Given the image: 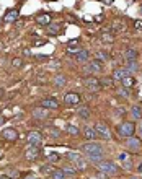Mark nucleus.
Segmentation results:
<instances>
[{
  "label": "nucleus",
  "instance_id": "f257e3e1",
  "mask_svg": "<svg viewBox=\"0 0 142 179\" xmlns=\"http://www.w3.org/2000/svg\"><path fill=\"white\" fill-rule=\"evenodd\" d=\"M136 132V125L131 122V120H126V122H121L118 125V134L121 137H132Z\"/></svg>",
  "mask_w": 142,
  "mask_h": 179
},
{
  "label": "nucleus",
  "instance_id": "f03ea898",
  "mask_svg": "<svg viewBox=\"0 0 142 179\" xmlns=\"http://www.w3.org/2000/svg\"><path fill=\"white\" fill-rule=\"evenodd\" d=\"M98 169H100V173H105V174H116L118 173V165L113 163V161H100Z\"/></svg>",
  "mask_w": 142,
  "mask_h": 179
},
{
  "label": "nucleus",
  "instance_id": "7ed1b4c3",
  "mask_svg": "<svg viewBox=\"0 0 142 179\" xmlns=\"http://www.w3.org/2000/svg\"><path fill=\"white\" fill-rule=\"evenodd\" d=\"M82 152L87 155H93V153H101V152H105L103 147L100 145V143H96V142H88V143H85V145H82Z\"/></svg>",
  "mask_w": 142,
  "mask_h": 179
},
{
  "label": "nucleus",
  "instance_id": "20e7f679",
  "mask_svg": "<svg viewBox=\"0 0 142 179\" xmlns=\"http://www.w3.org/2000/svg\"><path fill=\"white\" fill-rule=\"evenodd\" d=\"M26 140H28V143H30L31 147H39V145H41V142H43V137H41L39 132L31 130V132H28Z\"/></svg>",
  "mask_w": 142,
  "mask_h": 179
},
{
  "label": "nucleus",
  "instance_id": "39448f33",
  "mask_svg": "<svg viewBox=\"0 0 142 179\" xmlns=\"http://www.w3.org/2000/svg\"><path fill=\"white\" fill-rule=\"evenodd\" d=\"M95 130H96V135L100 138H105V140H110L111 138V134H110V129H108V125L103 124V122H98L95 125Z\"/></svg>",
  "mask_w": 142,
  "mask_h": 179
},
{
  "label": "nucleus",
  "instance_id": "423d86ee",
  "mask_svg": "<svg viewBox=\"0 0 142 179\" xmlns=\"http://www.w3.org/2000/svg\"><path fill=\"white\" fill-rule=\"evenodd\" d=\"M126 147L127 150H131V152H139L140 147H142V143H140V138L139 137H127V140H126Z\"/></svg>",
  "mask_w": 142,
  "mask_h": 179
},
{
  "label": "nucleus",
  "instance_id": "0eeeda50",
  "mask_svg": "<svg viewBox=\"0 0 142 179\" xmlns=\"http://www.w3.org/2000/svg\"><path fill=\"white\" fill-rule=\"evenodd\" d=\"M83 85H85V88H87L88 91H98L101 86H100V82L96 80L95 77H88V78H85V82H83Z\"/></svg>",
  "mask_w": 142,
  "mask_h": 179
},
{
  "label": "nucleus",
  "instance_id": "6e6552de",
  "mask_svg": "<svg viewBox=\"0 0 142 179\" xmlns=\"http://www.w3.org/2000/svg\"><path fill=\"white\" fill-rule=\"evenodd\" d=\"M64 103L67 106H77L80 103V96L77 93H65L64 95Z\"/></svg>",
  "mask_w": 142,
  "mask_h": 179
},
{
  "label": "nucleus",
  "instance_id": "1a4fd4ad",
  "mask_svg": "<svg viewBox=\"0 0 142 179\" xmlns=\"http://www.w3.org/2000/svg\"><path fill=\"white\" fill-rule=\"evenodd\" d=\"M2 138H5V140H8V142H15L16 138H18V132H16L13 127H10V129H3L2 130Z\"/></svg>",
  "mask_w": 142,
  "mask_h": 179
},
{
  "label": "nucleus",
  "instance_id": "9d476101",
  "mask_svg": "<svg viewBox=\"0 0 142 179\" xmlns=\"http://www.w3.org/2000/svg\"><path fill=\"white\" fill-rule=\"evenodd\" d=\"M38 157H39V147H31L30 145V148L25 150V158L28 161H35Z\"/></svg>",
  "mask_w": 142,
  "mask_h": 179
},
{
  "label": "nucleus",
  "instance_id": "9b49d317",
  "mask_svg": "<svg viewBox=\"0 0 142 179\" xmlns=\"http://www.w3.org/2000/svg\"><path fill=\"white\" fill-rule=\"evenodd\" d=\"M41 108H44V109H57L59 103H57V100H54V98H46V100L41 101Z\"/></svg>",
  "mask_w": 142,
  "mask_h": 179
},
{
  "label": "nucleus",
  "instance_id": "f8f14e48",
  "mask_svg": "<svg viewBox=\"0 0 142 179\" xmlns=\"http://www.w3.org/2000/svg\"><path fill=\"white\" fill-rule=\"evenodd\" d=\"M87 70L92 72V73H100L103 70V65H101V62H98V60H92V63L87 65Z\"/></svg>",
  "mask_w": 142,
  "mask_h": 179
},
{
  "label": "nucleus",
  "instance_id": "ddd939ff",
  "mask_svg": "<svg viewBox=\"0 0 142 179\" xmlns=\"http://www.w3.org/2000/svg\"><path fill=\"white\" fill-rule=\"evenodd\" d=\"M127 75H131V73L126 68H116V70L113 72V80H119V82H121L124 77H127Z\"/></svg>",
  "mask_w": 142,
  "mask_h": 179
},
{
  "label": "nucleus",
  "instance_id": "4468645a",
  "mask_svg": "<svg viewBox=\"0 0 142 179\" xmlns=\"http://www.w3.org/2000/svg\"><path fill=\"white\" fill-rule=\"evenodd\" d=\"M33 117L35 119H46L48 117V109H44V108L33 109Z\"/></svg>",
  "mask_w": 142,
  "mask_h": 179
},
{
  "label": "nucleus",
  "instance_id": "2eb2a0df",
  "mask_svg": "<svg viewBox=\"0 0 142 179\" xmlns=\"http://www.w3.org/2000/svg\"><path fill=\"white\" fill-rule=\"evenodd\" d=\"M83 135H85V138L87 140H95L96 137V130H95V127H85L83 129Z\"/></svg>",
  "mask_w": 142,
  "mask_h": 179
},
{
  "label": "nucleus",
  "instance_id": "dca6fc26",
  "mask_svg": "<svg viewBox=\"0 0 142 179\" xmlns=\"http://www.w3.org/2000/svg\"><path fill=\"white\" fill-rule=\"evenodd\" d=\"M131 117H132V120H140L142 119V109L139 106H132L131 108Z\"/></svg>",
  "mask_w": 142,
  "mask_h": 179
},
{
  "label": "nucleus",
  "instance_id": "f3484780",
  "mask_svg": "<svg viewBox=\"0 0 142 179\" xmlns=\"http://www.w3.org/2000/svg\"><path fill=\"white\" fill-rule=\"evenodd\" d=\"M36 21H38V25H41V26H48V25H51V16H49V15H46V13L38 15Z\"/></svg>",
  "mask_w": 142,
  "mask_h": 179
},
{
  "label": "nucleus",
  "instance_id": "a211bd4d",
  "mask_svg": "<svg viewBox=\"0 0 142 179\" xmlns=\"http://www.w3.org/2000/svg\"><path fill=\"white\" fill-rule=\"evenodd\" d=\"M65 82H67V80H65L64 75H56V77L52 78V83L57 86V88H64V86H65Z\"/></svg>",
  "mask_w": 142,
  "mask_h": 179
},
{
  "label": "nucleus",
  "instance_id": "6ab92c4d",
  "mask_svg": "<svg viewBox=\"0 0 142 179\" xmlns=\"http://www.w3.org/2000/svg\"><path fill=\"white\" fill-rule=\"evenodd\" d=\"M18 10H10V11H7V15H5V21H7V23H13L16 18H18Z\"/></svg>",
  "mask_w": 142,
  "mask_h": 179
},
{
  "label": "nucleus",
  "instance_id": "aec40b11",
  "mask_svg": "<svg viewBox=\"0 0 142 179\" xmlns=\"http://www.w3.org/2000/svg\"><path fill=\"white\" fill-rule=\"evenodd\" d=\"M90 109L87 108V106H78V109H77V116H80L82 119H88L90 117Z\"/></svg>",
  "mask_w": 142,
  "mask_h": 179
},
{
  "label": "nucleus",
  "instance_id": "412c9836",
  "mask_svg": "<svg viewBox=\"0 0 142 179\" xmlns=\"http://www.w3.org/2000/svg\"><path fill=\"white\" fill-rule=\"evenodd\" d=\"M88 161H92V163H100V161L105 160V152L101 153H93V155H88Z\"/></svg>",
  "mask_w": 142,
  "mask_h": 179
},
{
  "label": "nucleus",
  "instance_id": "4be33fe9",
  "mask_svg": "<svg viewBox=\"0 0 142 179\" xmlns=\"http://www.w3.org/2000/svg\"><path fill=\"white\" fill-rule=\"evenodd\" d=\"M126 70L132 75L134 72H137L139 70V65H137V62L136 60H126Z\"/></svg>",
  "mask_w": 142,
  "mask_h": 179
},
{
  "label": "nucleus",
  "instance_id": "5701e85b",
  "mask_svg": "<svg viewBox=\"0 0 142 179\" xmlns=\"http://www.w3.org/2000/svg\"><path fill=\"white\" fill-rule=\"evenodd\" d=\"M88 51L87 49H80V51H78V52L75 54V59L78 60V62H87L88 60Z\"/></svg>",
  "mask_w": 142,
  "mask_h": 179
},
{
  "label": "nucleus",
  "instance_id": "b1692460",
  "mask_svg": "<svg viewBox=\"0 0 142 179\" xmlns=\"http://www.w3.org/2000/svg\"><path fill=\"white\" fill-rule=\"evenodd\" d=\"M121 83H123L124 88H132L134 83H136V80H134L132 75H127V77H124V78L121 80Z\"/></svg>",
  "mask_w": 142,
  "mask_h": 179
},
{
  "label": "nucleus",
  "instance_id": "393cba45",
  "mask_svg": "<svg viewBox=\"0 0 142 179\" xmlns=\"http://www.w3.org/2000/svg\"><path fill=\"white\" fill-rule=\"evenodd\" d=\"M95 60H98V62H106L108 60V52L106 51H96L95 52Z\"/></svg>",
  "mask_w": 142,
  "mask_h": 179
},
{
  "label": "nucleus",
  "instance_id": "a878e982",
  "mask_svg": "<svg viewBox=\"0 0 142 179\" xmlns=\"http://www.w3.org/2000/svg\"><path fill=\"white\" fill-rule=\"evenodd\" d=\"M65 130L69 132L70 135H73V137H77L78 134H80V129H78L77 125H72V124H69V125H67V127H65Z\"/></svg>",
  "mask_w": 142,
  "mask_h": 179
},
{
  "label": "nucleus",
  "instance_id": "bb28decb",
  "mask_svg": "<svg viewBox=\"0 0 142 179\" xmlns=\"http://www.w3.org/2000/svg\"><path fill=\"white\" fill-rule=\"evenodd\" d=\"M124 57H126V60H136V59H137V51L127 49L126 54H124Z\"/></svg>",
  "mask_w": 142,
  "mask_h": 179
},
{
  "label": "nucleus",
  "instance_id": "cd10ccee",
  "mask_svg": "<svg viewBox=\"0 0 142 179\" xmlns=\"http://www.w3.org/2000/svg\"><path fill=\"white\" fill-rule=\"evenodd\" d=\"M100 82V86H105V88H110V86L113 85V78H110V77H103L101 80H98Z\"/></svg>",
  "mask_w": 142,
  "mask_h": 179
},
{
  "label": "nucleus",
  "instance_id": "c85d7f7f",
  "mask_svg": "<svg viewBox=\"0 0 142 179\" xmlns=\"http://www.w3.org/2000/svg\"><path fill=\"white\" fill-rule=\"evenodd\" d=\"M51 179H65V174L62 169H56L51 173Z\"/></svg>",
  "mask_w": 142,
  "mask_h": 179
},
{
  "label": "nucleus",
  "instance_id": "c756f323",
  "mask_svg": "<svg viewBox=\"0 0 142 179\" xmlns=\"http://www.w3.org/2000/svg\"><path fill=\"white\" fill-rule=\"evenodd\" d=\"M65 158L67 160H70V161H73V163H75V161L78 160V158H82L80 155H78L77 152H69V153H65Z\"/></svg>",
  "mask_w": 142,
  "mask_h": 179
},
{
  "label": "nucleus",
  "instance_id": "7c9ffc66",
  "mask_svg": "<svg viewBox=\"0 0 142 179\" xmlns=\"http://www.w3.org/2000/svg\"><path fill=\"white\" fill-rule=\"evenodd\" d=\"M75 166H77V169L83 171V169H87V161H85L83 158H78V160L75 161Z\"/></svg>",
  "mask_w": 142,
  "mask_h": 179
},
{
  "label": "nucleus",
  "instance_id": "2f4dec72",
  "mask_svg": "<svg viewBox=\"0 0 142 179\" xmlns=\"http://www.w3.org/2000/svg\"><path fill=\"white\" fill-rule=\"evenodd\" d=\"M61 30V25H48V31L51 34H57Z\"/></svg>",
  "mask_w": 142,
  "mask_h": 179
},
{
  "label": "nucleus",
  "instance_id": "473e14b6",
  "mask_svg": "<svg viewBox=\"0 0 142 179\" xmlns=\"http://www.w3.org/2000/svg\"><path fill=\"white\" fill-rule=\"evenodd\" d=\"M59 153H56V152H49L48 153V160L49 161H52V163H56V161H59Z\"/></svg>",
  "mask_w": 142,
  "mask_h": 179
},
{
  "label": "nucleus",
  "instance_id": "72a5a7b5",
  "mask_svg": "<svg viewBox=\"0 0 142 179\" xmlns=\"http://www.w3.org/2000/svg\"><path fill=\"white\" fill-rule=\"evenodd\" d=\"M101 41L103 43H108V44H111L113 43V36L110 33H103V36H101Z\"/></svg>",
  "mask_w": 142,
  "mask_h": 179
},
{
  "label": "nucleus",
  "instance_id": "f704fd0d",
  "mask_svg": "<svg viewBox=\"0 0 142 179\" xmlns=\"http://www.w3.org/2000/svg\"><path fill=\"white\" fill-rule=\"evenodd\" d=\"M62 171H64V174H75V173H77V169L72 168V166H64Z\"/></svg>",
  "mask_w": 142,
  "mask_h": 179
},
{
  "label": "nucleus",
  "instance_id": "c9c22d12",
  "mask_svg": "<svg viewBox=\"0 0 142 179\" xmlns=\"http://www.w3.org/2000/svg\"><path fill=\"white\" fill-rule=\"evenodd\" d=\"M118 95L123 96V98H127L129 96V91H127V88H124V86H123L121 90H118Z\"/></svg>",
  "mask_w": 142,
  "mask_h": 179
},
{
  "label": "nucleus",
  "instance_id": "e433bc0d",
  "mask_svg": "<svg viewBox=\"0 0 142 179\" xmlns=\"http://www.w3.org/2000/svg\"><path fill=\"white\" fill-rule=\"evenodd\" d=\"M123 166H124V169H131V168H132V161H131V158L126 160V161H123Z\"/></svg>",
  "mask_w": 142,
  "mask_h": 179
},
{
  "label": "nucleus",
  "instance_id": "4c0bfd02",
  "mask_svg": "<svg viewBox=\"0 0 142 179\" xmlns=\"http://www.w3.org/2000/svg\"><path fill=\"white\" fill-rule=\"evenodd\" d=\"M13 67H16V68H20L21 67V63H23V62H21V59H13Z\"/></svg>",
  "mask_w": 142,
  "mask_h": 179
},
{
  "label": "nucleus",
  "instance_id": "58836bf2",
  "mask_svg": "<svg viewBox=\"0 0 142 179\" xmlns=\"http://www.w3.org/2000/svg\"><path fill=\"white\" fill-rule=\"evenodd\" d=\"M43 173H46V174H51V173H52V169H51V166H49V165H44V166H43Z\"/></svg>",
  "mask_w": 142,
  "mask_h": 179
},
{
  "label": "nucleus",
  "instance_id": "ea45409f",
  "mask_svg": "<svg viewBox=\"0 0 142 179\" xmlns=\"http://www.w3.org/2000/svg\"><path fill=\"white\" fill-rule=\"evenodd\" d=\"M131 157H129V153H121V155H119V160H121V161H126V160H129Z\"/></svg>",
  "mask_w": 142,
  "mask_h": 179
},
{
  "label": "nucleus",
  "instance_id": "a19ab883",
  "mask_svg": "<svg viewBox=\"0 0 142 179\" xmlns=\"http://www.w3.org/2000/svg\"><path fill=\"white\" fill-rule=\"evenodd\" d=\"M136 130L139 132V138H142V120H140V122H139V125L136 127Z\"/></svg>",
  "mask_w": 142,
  "mask_h": 179
},
{
  "label": "nucleus",
  "instance_id": "79ce46f5",
  "mask_svg": "<svg viewBox=\"0 0 142 179\" xmlns=\"http://www.w3.org/2000/svg\"><path fill=\"white\" fill-rule=\"evenodd\" d=\"M8 176L13 177V179H16V177H18V171H8Z\"/></svg>",
  "mask_w": 142,
  "mask_h": 179
},
{
  "label": "nucleus",
  "instance_id": "37998d69",
  "mask_svg": "<svg viewBox=\"0 0 142 179\" xmlns=\"http://www.w3.org/2000/svg\"><path fill=\"white\" fill-rule=\"evenodd\" d=\"M134 26L137 28V30H140V31H142V20H137V21L134 23Z\"/></svg>",
  "mask_w": 142,
  "mask_h": 179
},
{
  "label": "nucleus",
  "instance_id": "c03bdc74",
  "mask_svg": "<svg viewBox=\"0 0 142 179\" xmlns=\"http://www.w3.org/2000/svg\"><path fill=\"white\" fill-rule=\"evenodd\" d=\"M116 114H119V116H124V114H126V111H124L123 108H118V109H116Z\"/></svg>",
  "mask_w": 142,
  "mask_h": 179
},
{
  "label": "nucleus",
  "instance_id": "a18cd8bd",
  "mask_svg": "<svg viewBox=\"0 0 142 179\" xmlns=\"http://www.w3.org/2000/svg\"><path fill=\"white\" fill-rule=\"evenodd\" d=\"M73 44H78V39H70V41H69V46L72 47Z\"/></svg>",
  "mask_w": 142,
  "mask_h": 179
},
{
  "label": "nucleus",
  "instance_id": "49530a36",
  "mask_svg": "<svg viewBox=\"0 0 142 179\" xmlns=\"http://www.w3.org/2000/svg\"><path fill=\"white\" fill-rule=\"evenodd\" d=\"M49 134L54 135V137H59V132H57V130H49Z\"/></svg>",
  "mask_w": 142,
  "mask_h": 179
},
{
  "label": "nucleus",
  "instance_id": "de8ad7c7",
  "mask_svg": "<svg viewBox=\"0 0 142 179\" xmlns=\"http://www.w3.org/2000/svg\"><path fill=\"white\" fill-rule=\"evenodd\" d=\"M25 179H38V176H35V174H28Z\"/></svg>",
  "mask_w": 142,
  "mask_h": 179
},
{
  "label": "nucleus",
  "instance_id": "09e8293b",
  "mask_svg": "<svg viewBox=\"0 0 142 179\" xmlns=\"http://www.w3.org/2000/svg\"><path fill=\"white\" fill-rule=\"evenodd\" d=\"M3 124H5V117H3V116H0V127H2Z\"/></svg>",
  "mask_w": 142,
  "mask_h": 179
},
{
  "label": "nucleus",
  "instance_id": "8fccbe9b",
  "mask_svg": "<svg viewBox=\"0 0 142 179\" xmlns=\"http://www.w3.org/2000/svg\"><path fill=\"white\" fill-rule=\"evenodd\" d=\"M23 54H25V55H31V51H28V49H25V51H23Z\"/></svg>",
  "mask_w": 142,
  "mask_h": 179
},
{
  "label": "nucleus",
  "instance_id": "3c124183",
  "mask_svg": "<svg viewBox=\"0 0 142 179\" xmlns=\"http://www.w3.org/2000/svg\"><path fill=\"white\" fill-rule=\"evenodd\" d=\"M137 171H139V173H142V163L139 165V168H137Z\"/></svg>",
  "mask_w": 142,
  "mask_h": 179
},
{
  "label": "nucleus",
  "instance_id": "603ef678",
  "mask_svg": "<svg viewBox=\"0 0 142 179\" xmlns=\"http://www.w3.org/2000/svg\"><path fill=\"white\" fill-rule=\"evenodd\" d=\"M3 96V88H0V98Z\"/></svg>",
  "mask_w": 142,
  "mask_h": 179
},
{
  "label": "nucleus",
  "instance_id": "864d4df0",
  "mask_svg": "<svg viewBox=\"0 0 142 179\" xmlns=\"http://www.w3.org/2000/svg\"><path fill=\"white\" fill-rule=\"evenodd\" d=\"M131 179H139V177H137V176H134V177H131Z\"/></svg>",
  "mask_w": 142,
  "mask_h": 179
},
{
  "label": "nucleus",
  "instance_id": "5fc2aeb1",
  "mask_svg": "<svg viewBox=\"0 0 142 179\" xmlns=\"http://www.w3.org/2000/svg\"><path fill=\"white\" fill-rule=\"evenodd\" d=\"M2 47H3V44H2V43H0V49H2Z\"/></svg>",
  "mask_w": 142,
  "mask_h": 179
},
{
  "label": "nucleus",
  "instance_id": "6e6d98bb",
  "mask_svg": "<svg viewBox=\"0 0 142 179\" xmlns=\"http://www.w3.org/2000/svg\"><path fill=\"white\" fill-rule=\"evenodd\" d=\"M0 158H2V152H0Z\"/></svg>",
  "mask_w": 142,
  "mask_h": 179
}]
</instances>
